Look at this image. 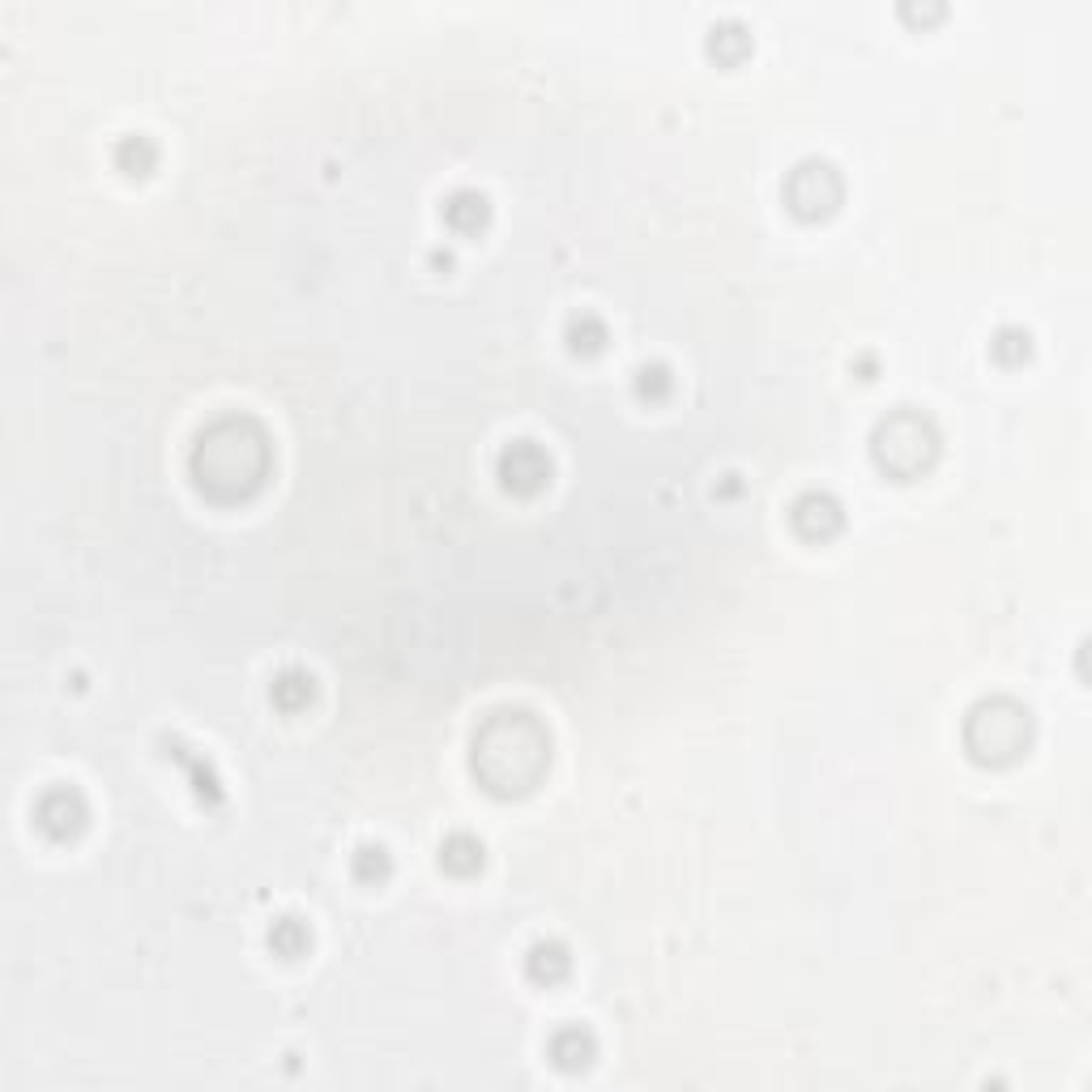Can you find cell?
<instances>
[{
	"label": "cell",
	"instance_id": "6da1fadb",
	"mask_svg": "<svg viewBox=\"0 0 1092 1092\" xmlns=\"http://www.w3.org/2000/svg\"><path fill=\"white\" fill-rule=\"evenodd\" d=\"M499 465H504V478H508V483H512V487H525V491H534V487L550 474L546 457H543V452H538L534 444H512Z\"/></svg>",
	"mask_w": 1092,
	"mask_h": 1092
},
{
	"label": "cell",
	"instance_id": "8992f818",
	"mask_svg": "<svg viewBox=\"0 0 1092 1092\" xmlns=\"http://www.w3.org/2000/svg\"><path fill=\"white\" fill-rule=\"evenodd\" d=\"M478 862H483V845L470 841V837H452L444 845V866L452 870H474Z\"/></svg>",
	"mask_w": 1092,
	"mask_h": 1092
},
{
	"label": "cell",
	"instance_id": "277c9868",
	"mask_svg": "<svg viewBox=\"0 0 1092 1092\" xmlns=\"http://www.w3.org/2000/svg\"><path fill=\"white\" fill-rule=\"evenodd\" d=\"M444 218L452 227H461V231H470V227H478L487 218V201L478 192H457V196H448V205H444Z\"/></svg>",
	"mask_w": 1092,
	"mask_h": 1092
},
{
	"label": "cell",
	"instance_id": "52a82bcc",
	"mask_svg": "<svg viewBox=\"0 0 1092 1092\" xmlns=\"http://www.w3.org/2000/svg\"><path fill=\"white\" fill-rule=\"evenodd\" d=\"M269 939H274L282 952H299L303 943H308V930H303L299 922H294V917H282V926H278Z\"/></svg>",
	"mask_w": 1092,
	"mask_h": 1092
},
{
	"label": "cell",
	"instance_id": "7a4b0ae2",
	"mask_svg": "<svg viewBox=\"0 0 1092 1092\" xmlns=\"http://www.w3.org/2000/svg\"><path fill=\"white\" fill-rule=\"evenodd\" d=\"M39 824H43L47 832H69V828H78V824H81V799H78V794H69V790L43 794V803H39Z\"/></svg>",
	"mask_w": 1092,
	"mask_h": 1092
},
{
	"label": "cell",
	"instance_id": "5b68a950",
	"mask_svg": "<svg viewBox=\"0 0 1092 1092\" xmlns=\"http://www.w3.org/2000/svg\"><path fill=\"white\" fill-rule=\"evenodd\" d=\"M530 973L546 977V981H555V977L568 973V956H563L559 943H538V948L530 952Z\"/></svg>",
	"mask_w": 1092,
	"mask_h": 1092
},
{
	"label": "cell",
	"instance_id": "3957f363",
	"mask_svg": "<svg viewBox=\"0 0 1092 1092\" xmlns=\"http://www.w3.org/2000/svg\"><path fill=\"white\" fill-rule=\"evenodd\" d=\"M794 521H799V530H806V534H815V525H819V534H824V530H837L841 525V508L832 504L828 495H803L799 504H794Z\"/></svg>",
	"mask_w": 1092,
	"mask_h": 1092
},
{
	"label": "cell",
	"instance_id": "ba28073f",
	"mask_svg": "<svg viewBox=\"0 0 1092 1092\" xmlns=\"http://www.w3.org/2000/svg\"><path fill=\"white\" fill-rule=\"evenodd\" d=\"M995 350H999V354H1008V350H1024V354H1028V334H1003V338L995 341Z\"/></svg>",
	"mask_w": 1092,
	"mask_h": 1092
}]
</instances>
